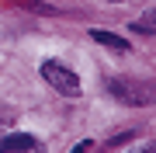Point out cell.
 <instances>
[{
    "instance_id": "cell-5",
    "label": "cell",
    "mask_w": 156,
    "mask_h": 153,
    "mask_svg": "<svg viewBox=\"0 0 156 153\" xmlns=\"http://www.w3.org/2000/svg\"><path fill=\"white\" fill-rule=\"evenodd\" d=\"M132 28L139 31V35H153V31H156V11H149L146 17H139V21H135Z\"/></svg>"
},
{
    "instance_id": "cell-8",
    "label": "cell",
    "mask_w": 156,
    "mask_h": 153,
    "mask_svg": "<svg viewBox=\"0 0 156 153\" xmlns=\"http://www.w3.org/2000/svg\"><path fill=\"white\" fill-rule=\"evenodd\" d=\"M90 150H94V143H90V139H83V143H76V146H73V153H90Z\"/></svg>"
},
{
    "instance_id": "cell-10",
    "label": "cell",
    "mask_w": 156,
    "mask_h": 153,
    "mask_svg": "<svg viewBox=\"0 0 156 153\" xmlns=\"http://www.w3.org/2000/svg\"><path fill=\"white\" fill-rule=\"evenodd\" d=\"M118 4H122V0H118Z\"/></svg>"
},
{
    "instance_id": "cell-1",
    "label": "cell",
    "mask_w": 156,
    "mask_h": 153,
    "mask_svg": "<svg viewBox=\"0 0 156 153\" xmlns=\"http://www.w3.org/2000/svg\"><path fill=\"white\" fill-rule=\"evenodd\" d=\"M122 104H132V108H146V104H156V84L153 80H132V77H115L108 84Z\"/></svg>"
},
{
    "instance_id": "cell-6",
    "label": "cell",
    "mask_w": 156,
    "mask_h": 153,
    "mask_svg": "<svg viewBox=\"0 0 156 153\" xmlns=\"http://www.w3.org/2000/svg\"><path fill=\"white\" fill-rule=\"evenodd\" d=\"M24 7H28V11H38V14H56V7H49V4H38V0H24Z\"/></svg>"
},
{
    "instance_id": "cell-9",
    "label": "cell",
    "mask_w": 156,
    "mask_h": 153,
    "mask_svg": "<svg viewBox=\"0 0 156 153\" xmlns=\"http://www.w3.org/2000/svg\"><path fill=\"white\" fill-rule=\"evenodd\" d=\"M146 153H156V143H153V146H149V150H146Z\"/></svg>"
},
{
    "instance_id": "cell-2",
    "label": "cell",
    "mask_w": 156,
    "mask_h": 153,
    "mask_svg": "<svg viewBox=\"0 0 156 153\" xmlns=\"http://www.w3.org/2000/svg\"><path fill=\"white\" fill-rule=\"evenodd\" d=\"M42 77L49 80V84L56 87L59 94H66V97H80V77L73 73V70H66L62 63H42Z\"/></svg>"
},
{
    "instance_id": "cell-4",
    "label": "cell",
    "mask_w": 156,
    "mask_h": 153,
    "mask_svg": "<svg viewBox=\"0 0 156 153\" xmlns=\"http://www.w3.org/2000/svg\"><path fill=\"white\" fill-rule=\"evenodd\" d=\"M90 38H94V42H101V46H108V49H115V52H128V42L122 38V35H111V31L94 28V31H90Z\"/></svg>"
},
{
    "instance_id": "cell-7",
    "label": "cell",
    "mask_w": 156,
    "mask_h": 153,
    "mask_svg": "<svg viewBox=\"0 0 156 153\" xmlns=\"http://www.w3.org/2000/svg\"><path fill=\"white\" fill-rule=\"evenodd\" d=\"M135 132H118V136H111V146H122V143H128Z\"/></svg>"
},
{
    "instance_id": "cell-3",
    "label": "cell",
    "mask_w": 156,
    "mask_h": 153,
    "mask_svg": "<svg viewBox=\"0 0 156 153\" xmlns=\"http://www.w3.org/2000/svg\"><path fill=\"white\" fill-rule=\"evenodd\" d=\"M31 146H38L35 136H28V132H11V136L0 143V153H28Z\"/></svg>"
}]
</instances>
